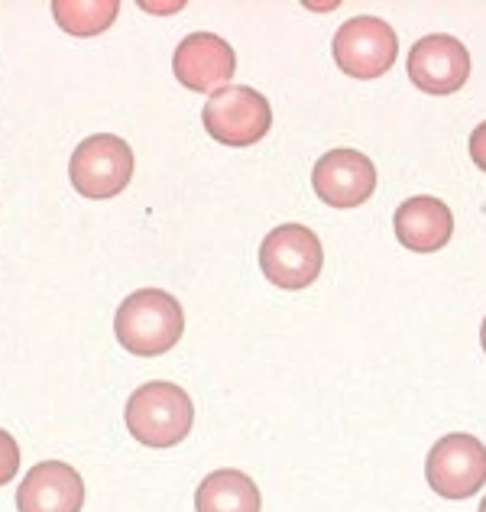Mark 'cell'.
Listing matches in <instances>:
<instances>
[{
    "label": "cell",
    "mask_w": 486,
    "mask_h": 512,
    "mask_svg": "<svg viewBox=\"0 0 486 512\" xmlns=\"http://www.w3.org/2000/svg\"><path fill=\"white\" fill-rule=\"evenodd\" d=\"M185 331L182 305L162 289H140L124 299L114 318L117 341L133 357H159L179 344Z\"/></svg>",
    "instance_id": "1"
},
{
    "label": "cell",
    "mask_w": 486,
    "mask_h": 512,
    "mask_svg": "<svg viewBox=\"0 0 486 512\" xmlns=\"http://www.w3.org/2000/svg\"><path fill=\"white\" fill-rule=\"evenodd\" d=\"M127 431L146 448H175L195 425L192 396L175 383H143L127 399Z\"/></svg>",
    "instance_id": "2"
},
{
    "label": "cell",
    "mask_w": 486,
    "mask_h": 512,
    "mask_svg": "<svg viewBox=\"0 0 486 512\" xmlns=\"http://www.w3.org/2000/svg\"><path fill=\"white\" fill-rule=\"evenodd\" d=\"M69 179L81 198L104 201L120 195L133 179V150L114 133L81 140L69 159Z\"/></svg>",
    "instance_id": "3"
},
{
    "label": "cell",
    "mask_w": 486,
    "mask_h": 512,
    "mask_svg": "<svg viewBox=\"0 0 486 512\" xmlns=\"http://www.w3.org/2000/svg\"><path fill=\"white\" fill-rule=\"evenodd\" d=\"M324 247L318 234L305 224H282L269 231L260 247L263 276L279 289L299 292L308 289L321 276Z\"/></svg>",
    "instance_id": "4"
},
{
    "label": "cell",
    "mask_w": 486,
    "mask_h": 512,
    "mask_svg": "<svg viewBox=\"0 0 486 512\" xmlns=\"http://www.w3.org/2000/svg\"><path fill=\"white\" fill-rule=\"evenodd\" d=\"M205 130L224 146H253L273 127V107L260 91L247 85H227L205 101Z\"/></svg>",
    "instance_id": "5"
},
{
    "label": "cell",
    "mask_w": 486,
    "mask_h": 512,
    "mask_svg": "<svg viewBox=\"0 0 486 512\" xmlns=\"http://www.w3.org/2000/svg\"><path fill=\"white\" fill-rule=\"evenodd\" d=\"M425 477L444 500H470L486 487V444L464 431L438 438L428 451Z\"/></svg>",
    "instance_id": "6"
},
{
    "label": "cell",
    "mask_w": 486,
    "mask_h": 512,
    "mask_svg": "<svg viewBox=\"0 0 486 512\" xmlns=\"http://www.w3.org/2000/svg\"><path fill=\"white\" fill-rule=\"evenodd\" d=\"M331 52L344 75L370 82V78H380L393 69L399 56V39L393 26L380 17H354L334 33Z\"/></svg>",
    "instance_id": "7"
},
{
    "label": "cell",
    "mask_w": 486,
    "mask_h": 512,
    "mask_svg": "<svg viewBox=\"0 0 486 512\" xmlns=\"http://www.w3.org/2000/svg\"><path fill=\"white\" fill-rule=\"evenodd\" d=\"M412 85L425 94H454L470 78V52L457 36L435 33L425 36L409 49L405 62Z\"/></svg>",
    "instance_id": "8"
},
{
    "label": "cell",
    "mask_w": 486,
    "mask_h": 512,
    "mask_svg": "<svg viewBox=\"0 0 486 512\" xmlns=\"http://www.w3.org/2000/svg\"><path fill=\"white\" fill-rule=\"evenodd\" d=\"M172 72L179 78V85L198 94H214L227 88V82L237 72V56L227 46V39L214 33H192L175 46Z\"/></svg>",
    "instance_id": "9"
},
{
    "label": "cell",
    "mask_w": 486,
    "mask_h": 512,
    "mask_svg": "<svg viewBox=\"0 0 486 512\" xmlns=\"http://www.w3.org/2000/svg\"><path fill=\"white\" fill-rule=\"evenodd\" d=\"M315 195L331 208H357L376 192V166L360 150H331L312 169Z\"/></svg>",
    "instance_id": "10"
},
{
    "label": "cell",
    "mask_w": 486,
    "mask_h": 512,
    "mask_svg": "<svg viewBox=\"0 0 486 512\" xmlns=\"http://www.w3.org/2000/svg\"><path fill=\"white\" fill-rule=\"evenodd\" d=\"M81 506H85V483L65 461L36 464L17 490L20 512H81Z\"/></svg>",
    "instance_id": "11"
},
{
    "label": "cell",
    "mask_w": 486,
    "mask_h": 512,
    "mask_svg": "<svg viewBox=\"0 0 486 512\" xmlns=\"http://www.w3.org/2000/svg\"><path fill=\"white\" fill-rule=\"evenodd\" d=\"M393 227L409 253H438L454 237V214L441 198L415 195L399 205Z\"/></svg>",
    "instance_id": "12"
},
{
    "label": "cell",
    "mask_w": 486,
    "mask_h": 512,
    "mask_svg": "<svg viewBox=\"0 0 486 512\" xmlns=\"http://www.w3.org/2000/svg\"><path fill=\"white\" fill-rule=\"evenodd\" d=\"M198 512H260V487L243 470H214L195 490Z\"/></svg>",
    "instance_id": "13"
},
{
    "label": "cell",
    "mask_w": 486,
    "mask_h": 512,
    "mask_svg": "<svg viewBox=\"0 0 486 512\" xmlns=\"http://www.w3.org/2000/svg\"><path fill=\"white\" fill-rule=\"evenodd\" d=\"M117 13H120L117 0H56L52 4V17L72 36H98L104 30H111Z\"/></svg>",
    "instance_id": "14"
},
{
    "label": "cell",
    "mask_w": 486,
    "mask_h": 512,
    "mask_svg": "<svg viewBox=\"0 0 486 512\" xmlns=\"http://www.w3.org/2000/svg\"><path fill=\"white\" fill-rule=\"evenodd\" d=\"M17 470H20V444L17 438L0 428V487H7V483L17 477Z\"/></svg>",
    "instance_id": "15"
},
{
    "label": "cell",
    "mask_w": 486,
    "mask_h": 512,
    "mask_svg": "<svg viewBox=\"0 0 486 512\" xmlns=\"http://www.w3.org/2000/svg\"><path fill=\"white\" fill-rule=\"evenodd\" d=\"M470 156H474L477 169L486 172V124H480L474 133H470Z\"/></svg>",
    "instance_id": "16"
},
{
    "label": "cell",
    "mask_w": 486,
    "mask_h": 512,
    "mask_svg": "<svg viewBox=\"0 0 486 512\" xmlns=\"http://www.w3.org/2000/svg\"><path fill=\"white\" fill-rule=\"evenodd\" d=\"M480 344H483V350H486V318H483V328H480Z\"/></svg>",
    "instance_id": "17"
},
{
    "label": "cell",
    "mask_w": 486,
    "mask_h": 512,
    "mask_svg": "<svg viewBox=\"0 0 486 512\" xmlns=\"http://www.w3.org/2000/svg\"><path fill=\"white\" fill-rule=\"evenodd\" d=\"M480 512H486V496H483V503H480Z\"/></svg>",
    "instance_id": "18"
}]
</instances>
